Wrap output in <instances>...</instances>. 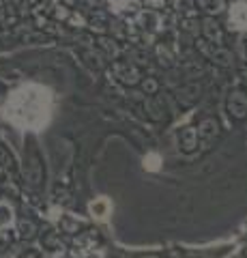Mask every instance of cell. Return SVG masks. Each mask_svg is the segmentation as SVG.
<instances>
[{
  "instance_id": "1",
  "label": "cell",
  "mask_w": 247,
  "mask_h": 258,
  "mask_svg": "<svg viewBox=\"0 0 247 258\" xmlns=\"http://www.w3.org/2000/svg\"><path fill=\"white\" fill-rule=\"evenodd\" d=\"M5 116L15 127L39 129L50 116V93L41 86H22L7 101Z\"/></svg>"
},
{
  "instance_id": "2",
  "label": "cell",
  "mask_w": 247,
  "mask_h": 258,
  "mask_svg": "<svg viewBox=\"0 0 247 258\" xmlns=\"http://www.w3.org/2000/svg\"><path fill=\"white\" fill-rule=\"evenodd\" d=\"M150 258H153V256H150Z\"/></svg>"
}]
</instances>
